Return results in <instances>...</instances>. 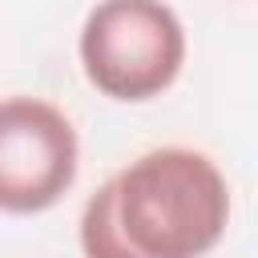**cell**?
<instances>
[{
    "mask_svg": "<svg viewBox=\"0 0 258 258\" xmlns=\"http://www.w3.org/2000/svg\"><path fill=\"white\" fill-rule=\"evenodd\" d=\"M81 141L73 121L40 97L0 101V210L40 214L77 181Z\"/></svg>",
    "mask_w": 258,
    "mask_h": 258,
    "instance_id": "3957f363",
    "label": "cell"
},
{
    "mask_svg": "<svg viewBox=\"0 0 258 258\" xmlns=\"http://www.w3.org/2000/svg\"><path fill=\"white\" fill-rule=\"evenodd\" d=\"M230 222L222 169L181 145L149 149L121 165L81 214L85 258H202Z\"/></svg>",
    "mask_w": 258,
    "mask_h": 258,
    "instance_id": "6da1fadb",
    "label": "cell"
},
{
    "mask_svg": "<svg viewBox=\"0 0 258 258\" xmlns=\"http://www.w3.org/2000/svg\"><path fill=\"white\" fill-rule=\"evenodd\" d=\"M81 69L113 101L165 93L185 64V28L161 0H101L81 24Z\"/></svg>",
    "mask_w": 258,
    "mask_h": 258,
    "instance_id": "7a4b0ae2",
    "label": "cell"
}]
</instances>
